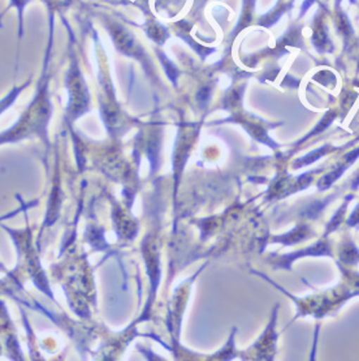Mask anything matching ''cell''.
Instances as JSON below:
<instances>
[{
	"mask_svg": "<svg viewBox=\"0 0 359 361\" xmlns=\"http://www.w3.org/2000/svg\"><path fill=\"white\" fill-rule=\"evenodd\" d=\"M314 1H315V0H305V3H303V6H302V13H305V12L311 7V4H313Z\"/></svg>",
	"mask_w": 359,
	"mask_h": 361,
	"instance_id": "obj_1",
	"label": "cell"
}]
</instances>
